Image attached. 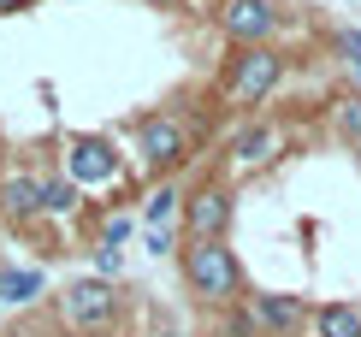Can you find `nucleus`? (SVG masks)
Masks as SVG:
<instances>
[{"mask_svg": "<svg viewBox=\"0 0 361 337\" xmlns=\"http://www.w3.org/2000/svg\"><path fill=\"white\" fill-rule=\"evenodd\" d=\"M184 272L202 296H231L237 290V260H231V249H219V237H195L184 249Z\"/></svg>", "mask_w": 361, "mask_h": 337, "instance_id": "obj_1", "label": "nucleus"}, {"mask_svg": "<svg viewBox=\"0 0 361 337\" xmlns=\"http://www.w3.org/2000/svg\"><path fill=\"white\" fill-rule=\"evenodd\" d=\"M66 319H71V326H83V331L107 326V319H113V290L101 284V278L71 284V290H66Z\"/></svg>", "mask_w": 361, "mask_h": 337, "instance_id": "obj_2", "label": "nucleus"}, {"mask_svg": "<svg viewBox=\"0 0 361 337\" xmlns=\"http://www.w3.org/2000/svg\"><path fill=\"white\" fill-rule=\"evenodd\" d=\"M273 83H279V54H267V48H249L243 59H237L231 95H237V101H261Z\"/></svg>", "mask_w": 361, "mask_h": 337, "instance_id": "obj_3", "label": "nucleus"}, {"mask_svg": "<svg viewBox=\"0 0 361 337\" xmlns=\"http://www.w3.org/2000/svg\"><path fill=\"white\" fill-rule=\"evenodd\" d=\"M66 166H71V183H107L118 160H113V148L101 142V136H83V142H71Z\"/></svg>", "mask_w": 361, "mask_h": 337, "instance_id": "obj_4", "label": "nucleus"}, {"mask_svg": "<svg viewBox=\"0 0 361 337\" xmlns=\"http://www.w3.org/2000/svg\"><path fill=\"white\" fill-rule=\"evenodd\" d=\"M219 24L231 30L237 42H249V48H255V42L273 30V6H267V0H231V6L219 12Z\"/></svg>", "mask_w": 361, "mask_h": 337, "instance_id": "obj_5", "label": "nucleus"}, {"mask_svg": "<svg viewBox=\"0 0 361 337\" xmlns=\"http://www.w3.org/2000/svg\"><path fill=\"white\" fill-rule=\"evenodd\" d=\"M225 225H231V195H225V190H202L190 202V231L195 237H219Z\"/></svg>", "mask_w": 361, "mask_h": 337, "instance_id": "obj_6", "label": "nucleus"}, {"mask_svg": "<svg viewBox=\"0 0 361 337\" xmlns=\"http://www.w3.org/2000/svg\"><path fill=\"white\" fill-rule=\"evenodd\" d=\"M178 148H184V130L172 118H148L142 125V154L148 160H178Z\"/></svg>", "mask_w": 361, "mask_h": 337, "instance_id": "obj_7", "label": "nucleus"}, {"mask_svg": "<svg viewBox=\"0 0 361 337\" xmlns=\"http://www.w3.org/2000/svg\"><path fill=\"white\" fill-rule=\"evenodd\" d=\"M255 319L273 326V331H290V326H302V302H290V296H255Z\"/></svg>", "mask_w": 361, "mask_h": 337, "instance_id": "obj_8", "label": "nucleus"}, {"mask_svg": "<svg viewBox=\"0 0 361 337\" xmlns=\"http://www.w3.org/2000/svg\"><path fill=\"white\" fill-rule=\"evenodd\" d=\"M42 290V272H0V302H30Z\"/></svg>", "mask_w": 361, "mask_h": 337, "instance_id": "obj_9", "label": "nucleus"}, {"mask_svg": "<svg viewBox=\"0 0 361 337\" xmlns=\"http://www.w3.org/2000/svg\"><path fill=\"white\" fill-rule=\"evenodd\" d=\"M6 207H12V213H36V207H42V183H36V178H12V183H6Z\"/></svg>", "mask_w": 361, "mask_h": 337, "instance_id": "obj_10", "label": "nucleus"}, {"mask_svg": "<svg viewBox=\"0 0 361 337\" xmlns=\"http://www.w3.org/2000/svg\"><path fill=\"white\" fill-rule=\"evenodd\" d=\"M320 337H361V319L350 308H320Z\"/></svg>", "mask_w": 361, "mask_h": 337, "instance_id": "obj_11", "label": "nucleus"}, {"mask_svg": "<svg viewBox=\"0 0 361 337\" xmlns=\"http://www.w3.org/2000/svg\"><path fill=\"white\" fill-rule=\"evenodd\" d=\"M267 148H273V130H243L231 142V154L243 160V166H255V160H267Z\"/></svg>", "mask_w": 361, "mask_h": 337, "instance_id": "obj_12", "label": "nucleus"}, {"mask_svg": "<svg viewBox=\"0 0 361 337\" xmlns=\"http://www.w3.org/2000/svg\"><path fill=\"white\" fill-rule=\"evenodd\" d=\"M172 213H178V190H166V183H160V190L148 195V225H154V231H166Z\"/></svg>", "mask_w": 361, "mask_h": 337, "instance_id": "obj_13", "label": "nucleus"}, {"mask_svg": "<svg viewBox=\"0 0 361 337\" xmlns=\"http://www.w3.org/2000/svg\"><path fill=\"white\" fill-rule=\"evenodd\" d=\"M71 202H78V183H42V207L48 213H66Z\"/></svg>", "mask_w": 361, "mask_h": 337, "instance_id": "obj_14", "label": "nucleus"}, {"mask_svg": "<svg viewBox=\"0 0 361 337\" xmlns=\"http://www.w3.org/2000/svg\"><path fill=\"white\" fill-rule=\"evenodd\" d=\"M343 136H355V142H361V95L343 101Z\"/></svg>", "mask_w": 361, "mask_h": 337, "instance_id": "obj_15", "label": "nucleus"}, {"mask_svg": "<svg viewBox=\"0 0 361 337\" xmlns=\"http://www.w3.org/2000/svg\"><path fill=\"white\" fill-rule=\"evenodd\" d=\"M125 237H130V219H113V225H107V249H118Z\"/></svg>", "mask_w": 361, "mask_h": 337, "instance_id": "obj_16", "label": "nucleus"}, {"mask_svg": "<svg viewBox=\"0 0 361 337\" xmlns=\"http://www.w3.org/2000/svg\"><path fill=\"white\" fill-rule=\"evenodd\" d=\"M343 54H350V66L361 71V36H343Z\"/></svg>", "mask_w": 361, "mask_h": 337, "instance_id": "obj_17", "label": "nucleus"}, {"mask_svg": "<svg viewBox=\"0 0 361 337\" xmlns=\"http://www.w3.org/2000/svg\"><path fill=\"white\" fill-rule=\"evenodd\" d=\"M6 6H18V0H0V12H6Z\"/></svg>", "mask_w": 361, "mask_h": 337, "instance_id": "obj_18", "label": "nucleus"}, {"mask_svg": "<svg viewBox=\"0 0 361 337\" xmlns=\"http://www.w3.org/2000/svg\"><path fill=\"white\" fill-rule=\"evenodd\" d=\"M154 6H166V0H154Z\"/></svg>", "mask_w": 361, "mask_h": 337, "instance_id": "obj_19", "label": "nucleus"}]
</instances>
